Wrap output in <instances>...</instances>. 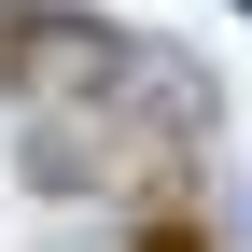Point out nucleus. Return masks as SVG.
I'll return each instance as SVG.
<instances>
[{"label": "nucleus", "instance_id": "1", "mask_svg": "<svg viewBox=\"0 0 252 252\" xmlns=\"http://www.w3.org/2000/svg\"><path fill=\"white\" fill-rule=\"evenodd\" d=\"M140 252H210V238H196V224H154V238H140Z\"/></svg>", "mask_w": 252, "mask_h": 252}]
</instances>
